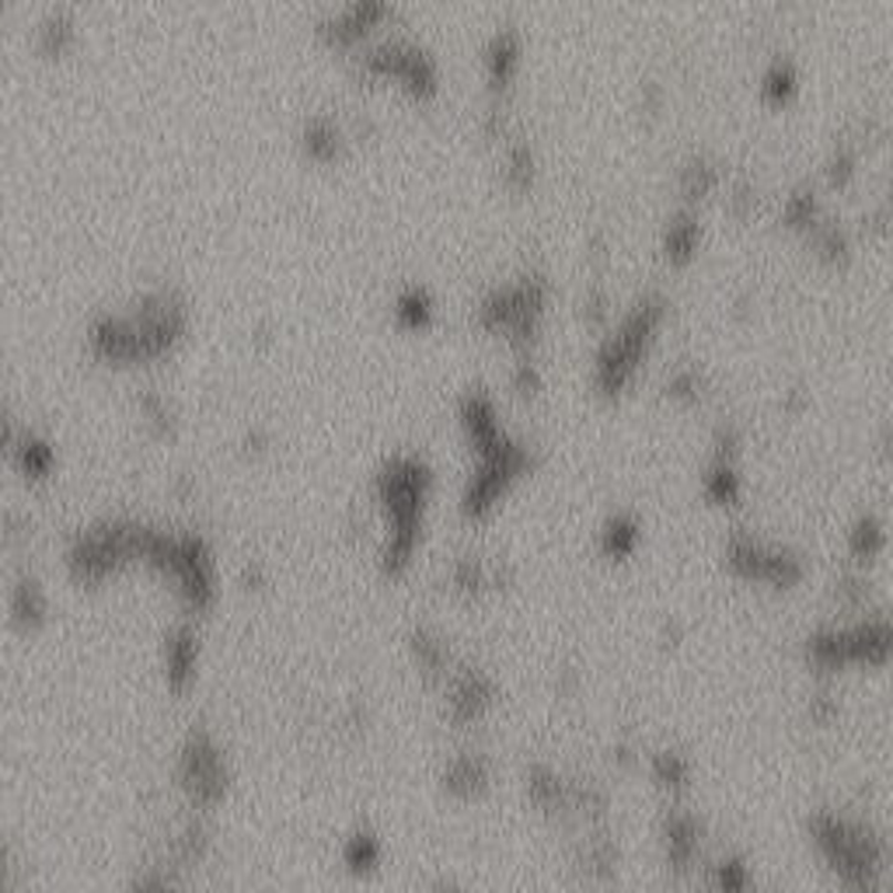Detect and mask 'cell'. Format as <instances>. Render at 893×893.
I'll list each match as a JSON object with an SVG mask.
<instances>
[{
	"mask_svg": "<svg viewBox=\"0 0 893 893\" xmlns=\"http://www.w3.org/2000/svg\"><path fill=\"white\" fill-rule=\"evenodd\" d=\"M374 493L381 500L391 530L381 551L385 576H401L412 566V555L422 538V513H427L430 493H433V472L427 461L419 458H391L381 475L374 482Z\"/></svg>",
	"mask_w": 893,
	"mask_h": 893,
	"instance_id": "obj_1",
	"label": "cell"
},
{
	"mask_svg": "<svg viewBox=\"0 0 893 893\" xmlns=\"http://www.w3.org/2000/svg\"><path fill=\"white\" fill-rule=\"evenodd\" d=\"M807 831L820 855L838 873V880L848 890H880L883 886V869H886V844L876 831L862 828V823L841 820L831 810H817L807 820Z\"/></svg>",
	"mask_w": 893,
	"mask_h": 893,
	"instance_id": "obj_2",
	"label": "cell"
},
{
	"mask_svg": "<svg viewBox=\"0 0 893 893\" xmlns=\"http://www.w3.org/2000/svg\"><path fill=\"white\" fill-rule=\"evenodd\" d=\"M666 318V301L663 297H645L624 325L611 335V339L600 346L597 353V370H593V385L605 398H618L624 388L635 381V370L642 364L645 349H650L656 328Z\"/></svg>",
	"mask_w": 893,
	"mask_h": 893,
	"instance_id": "obj_3",
	"label": "cell"
},
{
	"mask_svg": "<svg viewBox=\"0 0 893 893\" xmlns=\"http://www.w3.org/2000/svg\"><path fill=\"white\" fill-rule=\"evenodd\" d=\"M530 467H534L530 446L509 440L503 433L493 446H488V451L479 454L475 475L467 479V485H464V496H461L464 521H485L488 513L500 506V500L513 488V482H521L524 475H530Z\"/></svg>",
	"mask_w": 893,
	"mask_h": 893,
	"instance_id": "obj_4",
	"label": "cell"
},
{
	"mask_svg": "<svg viewBox=\"0 0 893 893\" xmlns=\"http://www.w3.org/2000/svg\"><path fill=\"white\" fill-rule=\"evenodd\" d=\"M178 781L189 792L196 807H217L228 792V765H223V754L210 740V733H192L182 757H178Z\"/></svg>",
	"mask_w": 893,
	"mask_h": 893,
	"instance_id": "obj_5",
	"label": "cell"
},
{
	"mask_svg": "<svg viewBox=\"0 0 893 893\" xmlns=\"http://www.w3.org/2000/svg\"><path fill=\"white\" fill-rule=\"evenodd\" d=\"M493 702H496V684L488 674H482V670L467 666L446 684V716H451L454 726H472L485 719V712L493 708Z\"/></svg>",
	"mask_w": 893,
	"mask_h": 893,
	"instance_id": "obj_6",
	"label": "cell"
},
{
	"mask_svg": "<svg viewBox=\"0 0 893 893\" xmlns=\"http://www.w3.org/2000/svg\"><path fill=\"white\" fill-rule=\"evenodd\" d=\"M702 848V823L691 813H670L663 820V852L674 873H687Z\"/></svg>",
	"mask_w": 893,
	"mask_h": 893,
	"instance_id": "obj_7",
	"label": "cell"
},
{
	"mask_svg": "<svg viewBox=\"0 0 893 893\" xmlns=\"http://www.w3.org/2000/svg\"><path fill=\"white\" fill-rule=\"evenodd\" d=\"M844 632V656L848 663L862 666H883L890 660V624L886 618H865L855 629Z\"/></svg>",
	"mask_w": 893,
	"mask_h": 893,
	"instance_id": "obj_8",
	"label": "cell"
},
{
	"mask_svg": "<svg viewBox=\"0 0 893 893\" xmlns=\"http://www.w3.org/2000/svg\"><path fill=\"white\" fill-rule=\"evenodd\" d=\"M199 670V635L189 624H178V629L165 639V677L171 691H189Z\"/></svg>",
	"mask_w": 893,
	"mask_h": 893,
	"instance_id": "obj_9",
	"label": "cell"
},
{
	"mask_svg": "<svg viewBox=\"0 0 893 893\" xmlns=\"http://www.w3.org/2000/svg\"><path fill=\"white\" fill-rule=\"evenodd\" d=\"M458 416H461V427H464L467 443H472V451H475V454L488 451V446H493V443L503 437V430H500V419H496V406H493V398L482 395V391L464 395V398H461V409H458Z\"/></svg>",
	"mask_w": 893,
	"mask_h": 893,
	"instance_id": "obj_10",
	"label": "cell"
},
{
	"mask_svg": "<svg viewBox=\"0 0 893 893\" xmlns=\"http://www.w3.org/2000/svg\"><path fill=\"white\" fill-rule=\"evenodd\" d=\"M488 781H493V768L485 754H458L443 771V789L454 799H479Z\"/></svg>",
	"mask_w": 893,
	"mask_h": 893,
	"instance_id": "obj_11",
	"label": "cell"
},
{
	"mask_svg": "<svg viewBox=\"0 0 893 893\" xmlns=\"http://www.w3.org/2000/svg\"><path fill=\"white\" fill-rule=\"evenodd\" d=\"M768 551L771 548H765L757 538H750L747 530H736L726 542V566L733 576L747 579V584H761L765 566H768Z\"/></svg>",
	"mask_w": 893,
	"mask_h": 893,
	"instance_id": "obj_12",
	"label": "cell"
},
{
	"mask_svg": "<svg viewBox=\"0 0 893 893\" xmlns=\"http://www.w3.org/2000/svg\"><path fill=\"white\" fill-rule=\"evenodd\" d=\"M527 796L545 813H569V781L558 778L548 765L527 768Z\"/></svg>",
	"mask_w": 893,
	"mask_h": 893,
	"instance_id": "obj_13",
	"label": "cell"
},
{
	"mask_svg": "<svg viewBox=\"0 0 893 893\" xmlns=\"http://www.w3.org/2000/svg\"><path fill=\"white\" fill-rule=\"evenodd\" d=\"M702 493L712 506H736L744 500V482L740 475H736V461H719V458H712V464L705 467V475H702Z\"/></svg>",
	"mask_w": 893,
	"mask_h": 893,
	"instance_id": "obj_14",
	"label": "cell"
},
{
	"mask_svg": "<svg viewBox=\"0 0 893 893\" xmlns=\"http://www.w3.org/2000/svg\"><path fill=\"white\" fill-rule=\"evenodd\" d=\"M576 869L584 876H590V880L614 876V869H618V848H614V841H611L608 831H597L593 838H587L584 844H579Z\"/></svg>",
	"mask_w": 893,
	"mask_h": 893,
	"instance_id": "obj_15",
	"label": "cell"
},
{
	"mask_svg": "<svg viewBox=\"0 0 893 893\" xmlns=\"http://www.w3.org/2000/svg\"><path fill=\"white\" fill-rule=\"evenodd\" d=\"M639 542H642V524L632 517V513H614V517L605 524V530H600V551L614 558V563L635 555Z\"/></svg>",
	"mask_w": 893,
	"mask_h": 893,
	"instance_id": "obj_16",
	"label": "cell"
},
{
	"mask_svg": "<svg viewBox=\"0 0 893 893\" xmlns=\"http://www.w3.org/2000/svg\"><path fill=\"white\" fill-rule=\"evenodd\" d=\"M807 660L820 674H834V670L848 666L844 656V632L841 629H823L807 639Z\"/></svg>",
	"mask_w": 893,
	"mask_h": 893,
	"instance_id": "obj_17",
	"label": "cell"
},
{
	"mask_svg": "<svg viewBox=\"0 0 893 893\" xmlns=\"http://www.w3.org/2000/svg\"><path fill=\"white\" fill-rule=\"evenodd\" d=\"M412 656L419 663L422 674H430V677H446L451 674V653H446V645L440 635L427 632V629H419L412 632Z\"/></svg>",
	"mask_w": 893,
	"mask_h": 893,
	"instance_id": "obj_18",
	"label": "cell"
},
{
	"mask_svg": "<svg viewBox=\"0 0 893 893\" xmlns=\"http://www.w3.org/2000/svg\"><path fill=\"white\" fill-rule=\"evenodd\" d=\"M650 771H653L656 786L666 789V792H681V789H687V781H691V761H687L684 754H677V750L653 754Z\"/></svg>",
	"mask_w": 893,
	"mask_h": 893,
	"instance_id": "obj_19",
	"label": "cell"
},
{
	"mask_svg": "<svg viewBox=\"0 0 893 893\" xmlns=\"http://www.w3.org/2000/svg\"><path fill=\"white\" fill-rule=\"evenodd\" d=\"M848 548H852V555L859 558V563H876V558L883 555V548H886V527H883V521L862 517L852 527V534H848Z\"/></svg>",
	"mask_w": 893,
	"mask_h": 893,
	"instance_id": "obj_20",
	"label": "cell"
},
{
	"mask_svg": "<svg viewBox=\"0 0 893 893\" xmlns=\"http://www.w3.org/2000/svg\"><path fill=\"white\" fill-rule=\"evenodd\" d=\"M802 576H807V569H802L799 555L778 551V548L768 551V566H765V579H761V584H768L775 590H792V587L802 584Z\"/></svg>",
	"mask_w": 893,
	"mask_h": 893,
	"instance_id": "obj_21",
	"label": "cell"
},
{
	"mask_svg": "<svg viewBox=\"0 0 893 893\" xmlns=\"http://www.w3.org/2000/svg\"><path fill=\"white\" fill-rule=\"evenodd\" d=\"M695 249H698V223L691 213H681L666 231V259L674 265H684V262H691Z\"/></svg>",
	"mask_w": 893,
	"mask_h": 893,
	"instance_id": "obj_22",
	"label": "cell"
},
{
	"mask_svg": "<svg viewBox=\"0 0 893 893\" xmlns=\"http://www.w3.org/2000/svg\"><path fill=\"white\" fill-rule=\"evenodd\" d=\"M381 841H377L374 834L360 831V834H353L346 844H343V859L346 865L353 869V873H370V869H377V862H381Z\"/></svg>",
	"mask_w": 893,
	"mask_h": 893,
	"instance_id": "obj_23",
	"label": "cell"
},
{
	"mask_svg": "<svg viewBox=\"0 0 893 893\" xmlns=\"http://www.w3.org/2000/svg\"><path fill=\"white\" fill-rule=\"evenodd\" d=\"M18 600H11V614L21 618V621H29V629L35 621L46 618V590H42L35 579H21V584L14 587Z\"/></svg>",
	"mask_w": 893,
	"mask_h": 893,
	"instance_id": "obj_24",
	"label": "cell"
},
{
	"mask_svg": "<svg viewBox=\"0 0 893 893\" xmlns=\"http://www.w3.org/2000/svg\"><path fill=\"white\" fill-rule=\"evenodd\" d=\"M395 315H398V325L401 328H427L430 318H433V301L427 290H409V294H401L398 297V307H395Z\"/></svg>",
	"mask_w": 893,
	"mask_h": 893,
	"instance_id": "obj_25",
	"label": "cell"
},
{
	"mask_svg": "<svg viewBox=\"0 0 893 893\" xmlns=\"http://www.w3.org/2000/svg\"><path fill=\"white\" fill-rule=\"evenodd\" d=\"M451 584H454V590H461L467 597H479L488 590V569L482 563H475V558H458L454 569H451Z\"/></svg>",
	"mask_w": 893,
	"mask_h": 893,
	"instance_id": "obj_26",
	"label": "cell"
},
{
	"mask_svg": "<svg viewBox=\"0 0 893 893\" xmlns=\"http://www.w3.org/2000/svg\"><path fill=\"white\" fill-rule=\"evenodd\" d=\"M712 886H719L726 893H736V890H747L750 886V869L744 859H723L719 865H712Z\"/></svg>",
	"mask_w": 893,
	"mask_h": 893,
	"instance_id": "obj_27",
	"label": "cell"
},
{
	"mask_svg": "<svg viewBox=\"0 0 893 893\" xmlns=\"http://www.w3.org/2000/svg\"><path fill=\"white\" fill-rule=\"evenodd\" d=\"M307 154L315 161H332L339 154V129L328 123H315L307 129Z\"/></svg>",
	"mask_w": 893,
	"mask_h": 893,
	"instance_id": "obj_28",
	"label": "cell"
},
{
	"mask_svg": "<svg viewBox=\"0 0 893 893\" xmlns=\"http://www.w3.org/2000/svg\"><path fill=\"white\" fill-rule=\"evenodd\" d=\"M140 412L147 416V427L158 433V437H168L171 430H175V416H171V409H168V401H161L158 395H147L144 401H140Z\"/></svg>",
	"mask_w": 893,
	"mask_h": 893,
	"instance_id": "obj_29",
	"label": "cell"
},
{
	"mask_svg": "<svg viewBox=\"0 0 893 893\" xmlns=\"http://www.w3.org/2000/svg\"><path fill=\"white\" fill-rule=\"evenodd\" d=\"M666 395L674 401H684V406H695V401L702 398V377L695 370H681V374L670 377Z\"/></svg>",
	"mask_w": 893,
	"mask_h": 893,
	"instance_id": "obj_30",
	"label": "cell"
},
{
	"mask_svg": "<svg viewBox=\"0 0 893 893\" xmlns=\"http://www.w3.org/2000/svg\"><path fill=\"white\" fill-rule=\"evenodd\" d=\"M712 186H716V171H712L708 165L684 168V196L687 199H702L705 192H712Z\"/></svg>",
	"mask_w": 893,
	"mask_h": 893,
	"instance_id": "obj_31",
	"label": "cell"
},
{
	"mask_svg": "<svg viewBox=\"0 0 893 893\" xmlns=\"http://www.w3.org/2000/svg\"><path fill=\"white\" fill-rule=\"evenodd\" d=\"M834 597H838V605H841V608H852V611H859V608L865 605L869 590H865V584H862L859 576H844V579H838Z\"/></svg>",
	"mask_w": 893,
	"mask_h": 893,
	"instance_id": "obj_32",
	"label": "cell"
},
{
	"mask_svg": "<svg viewBox=\"0 0 893 893\" xmlns=\"http://www.w3.org/2000/svg\"><path fill=\"white\" fill-rule=\"evenodd\" d=\"M712 443H716L712 458H719V461H736V454H740V433H736L733 427H719Z\"/></svg>",
	"mask_w": 893,
	"mask_h": 893,
	"instance_id": "obj_33",
	"label": "cell"
},
{
	"mask_svg": "<svg viewBox=\"0 0 893 893\" xmlns=\"http://www.w3.org/2000/svg\"><path fill=\"white\" fill-rule=\"evenodd\" d=\"M810 719L817 726H831L838 719V702L828 695V691H820V695L810 698Z\"/></svg>",
	"mask_w": 893,
	"mask_h": 893,
	"instance_id": "obj_34",
	"label": "cell"
},
{
	"mask_svg": "<svg viewBox=\"0 0 893 893\" xmlns=\"http://www.w3.org/2000/svg\"><path fill=\"white\" fill-rule=\"evenodd\" d=\"M513 388H517L524 398H534V395L542 391V377H538V370H534V364L524 360V364L517 367V374H513Z\"/></svg>",
	"mask_w": 893,
	"mask_h": 893,
	"instance_id": "obj_35",
	"label": "cell"
},
{
	"mask_svg": "<svg viewBox=\"0 0 893 893\" xmlns=\"http://www.w3.org/2000/svg\"><path fill=\"white\" fill-rule=\"evenodd\" d=\"M852 171H855V158H852V154H838V158L831 161V182L834 186H848Z\"/></svg>",
	"mask_w": 893,
	"mask_h": 893,
	"instance_id": "obj_36",
	"label": "cell"
},
{
	"mask_svg": "<svg viewBox=\"0 0 893 893\" xmlns=\"http://www.w3.org/2000/svg\"><path fill=\"white\" fill-rule=\"evenodd\" d=\"M611 761L621 765V768H632V765H635V747H632V744H618V747L611 750Z\"/></svg>",
	"mask_w": 893,
	"mask_h": 893,
	"instance_id": "obj_37",
	"label": "cell"
},
{
	"mask_svg": "<svg viewBox=\"0 0 893 893\" xmlns=\"http://www.w3.org/2000/svg\"><path fill=\"white\" fill-rule=\"evenodd\" d=\"M555 687H558V695H572V691L579 687V674H576V670H563L558 681H555Z\"/></svg>",
	"mask_w": 893,
	"mask_h": 893,
	"instance_id": "obj_38",
	"label": "cell"
},
{
	"mask_svg": "<svg viewBox=\"0 0 893 893\" xmlns=\"http://www.w3.org/2000/svg\"><path fill=\"white\" fill-rule=\"evenodd\" d=\"M660 639H663V645H677L681 642V624H663Z\"/></svg>",
	"mask_w": 893,
	"mask_h": 893,
	"instance_id": "obj_39",
	"label": "cell"
},
{
	"mask_svg": "<svg viewBox=\"0 0 893 893\" xmlns=\"http://www.w3.org/2000/svg\"><path fill=\"white\" fill-rule=\"evenodd\" d=\"M799 409H802V395L792 391V395L786 398V412H799Z\"/></svg>",
	"mask_w": 893,
	"mask_h": 893,
	"instance_id": "obj_40",
	"label": "cell"
}]
</instances>
